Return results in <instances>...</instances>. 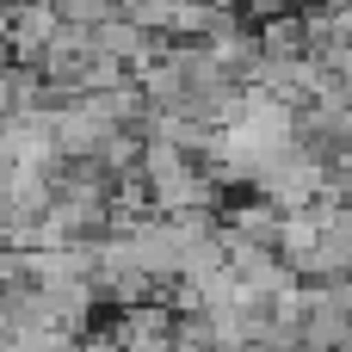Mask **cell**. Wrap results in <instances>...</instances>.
I'll list each match as a JSON object with an SVG mask.
<instances>
[{"mask_svg": "<svg viewBox=\"0 0 352 352\" xmlns=\"http://www.w3.org/2000/svg\"><path fill=\"white\" fill-rule=\"evenodd\" d=\"M80 352H124V334H118V322H111V328H93V334L80 340Z\"/></svg>", "mask_w": 352, "mask_h": 352, "instance_id": "cell-1", "label": "cell"}, {"mask_svg": "<svg viewBox=\"0 0 352 352\" xmlns=\"http://www.w3.org/2000/svg\"><path fill=\"white\" fill-rule=\"evenodd\" d=\"M0 192H6V167H0Z\"/></svg>", "mask_w": 352, "mask_h": 352, "instance_id": "cell-2", "label": "cell"}]
</instances>
